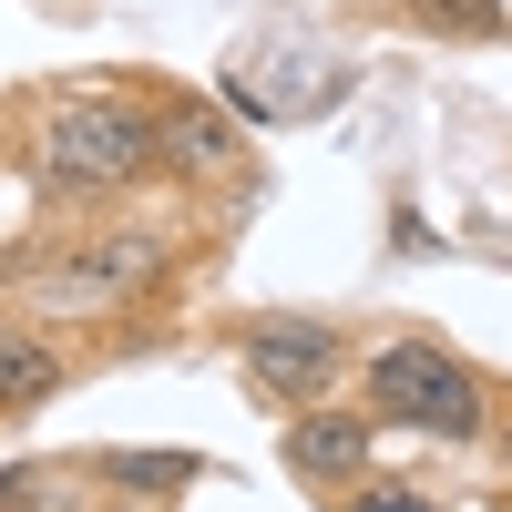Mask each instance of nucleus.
Returning a JSON list of instances; mask_svg holds the SVG:
<instances>
[{
	"mask_svg": "<svg viewBox=\"0 0 512 512\" xmlns=\"http://www.w3.org/2000/svg\"><path fill=\"white\" fill-rule=\"evenodd\" d=\"M31 164L62 195H123L134 175H154V113L123 93H62L31 123Z\"/></svg>",
	"mask_w": 512,
	"mask_h": 512,
	"instance_id": "f257e3e1",
	"label": "nucleus"
},
{
	"mask_svg": "<svg viewBox=\"0 0 512 512\" xmlns=\"http://www.w3.org/2000/svg\"><path fill=\"white\" fill-rule=\"evenodd\" d=\"M226 113L236 123H318V113H338L359 93V72H349V52L338 41H318V31H256V41H236L226 52Z\"/></svg>",
	"mask_w": 512,
	"mask_h": 512,
	"instance_id": "f03ea898",
	"label": "nucleus"
},
{
	"mask_svg": "<svg viewBox=\"0 0 512 512\" xmlns=\"http://www.w3.org/2000/svg\"><path fill=\"white\" fill-rule=\"evenodd\" d=\"M369 410L420 431V441H482V379H472V359H451L441 338H390V349L369 359Z\"/></svg>",
	"mask_w": 512,
	"mask_h": 512,
	"instance_id": "7ed1b4c3",
	"label": "nucleus"
},
{
	"mask_svg": "<svg viewBox=\"0 0 512 512\" xmlns=\"http://www.w3.org/2000/svg\"><path fill=\"white\" fill-rule=\"evenodd\" d=\"M236 359H246V379H256L267 400L308 410V400L328 390V369H338V328H328V318H297V308H277V318H246Z\"/></svg>",
	"mask_w": 512,
	"mask_h": 512,
	"instance_id": "20e7f679",
	"label": "nucleus"
},
{
	"mask_svg": "<svg viewBox=\"0 0 512 512\" xmlns=\"http://www.w3.org/2000/svg\"><path fill=\"white\" fill-rule=\"evenodd\" d=\"M154 267H164V246L144 226H103V236H82V256H62V267L41 277V297H52V308H123Z\"/></svg>",
	"mask_w": 512,
	"mask_h": 512,
	"instance_id": "39448f33",
	"label": "nucleus"
},
{
	"mask_svg": "<svg viewBox=\"0 0 512 512\" xmlns=\"http://www.w3.org/2000/svg\"><path fill=\"white\" fill-rule=\"evenodd\" d=\"M154 154L175 164V175H236V113L226 103H205V93H154Z\"/></svg>",
	"mask_w": 512,
	"mask_h": 512,
	"instance_id": "423d86ee",
	"label": "nucleus"
},
{
	"mask_svg": "<svg viewBox=\"0 0 512 512\" xmlns=\"http://www.w3.org/2000/svg\"><path fill=\"white\" fill-rule=\"evenodd\" d=\"M369 451H379V431H369V420L359 410H297L287 420V472L297 482H369Z\"/></svg>",
	"mask_w": 512,
	"mask_h": 512,
	"instance_id": "0eeeda50",
	"label": "nucleus"
},
{
	"mask_svg": "<svg viewBox=\"0 0 512 512\" xmlns=\"http://www.w3.org/2000/svg\"><path fill=\"white\" fill-rule=\"evenodd\" d=\"M62 390V359H52V338H31V328H0V410H41Z\"/></svg>",
	"mask_w": 512,
	"mask_h": 512,
	"instance_id": "6e6552de",
	"label": "nucleus"
},
{
	"mask_svg": "<svg viewBox=\"0 0 512 512\" xmlns=\"http://www.w3.org/2000/svg\"><path fill=\"white\" fill-rule=\"evenodd\" d=\"M0 512H72V472H52V461L0 472Z\"/></svg>",
	"mask_w": 512,
	"mask_h": 512,
	"instance_id": "1a4fd4ad",
	"label": "nucleus"
},
{
	"mask_svg": "<svg viewBox=\"0 0 512 512\" xmlns=\"http://www.w3.org/2000/svg\"><path fill=\"white\" fill-rule=\"evenodd\" d=\"M103 472H113L123 492H175V482L195 472V451H113Z\"/></svg>",
	"mask_w": 512,
	"mask_h": 512,
	"instance_id": "9d476101",
	"label": "nucleus"
},
{
	"mask_svg": "<svg viewBox=\"0 0 512 512\" xmlns=\"http://www.w3.org/2000/svg\"><path fill=\"white\" fill-rule=\"evenodd\" d=\"M431 31H502V0H410Z\"/></svg>",
	"mask_w": 512,
	"mask_h": 512,
	"instance_id": "9b49d317",
	"label": "nucleus"
},
{
	"mask_svg": "<svg viewBox=\"0 0 512 512\" xmlns=\"http://www.w3.org/2000/svg\"><path fill=\"white\" fill-rule=\"evenodd\" d=\"M338 512H441V502L420 492V482H359V492L338 502Z\"/></svg>",
	"mask_w": 512,
	"mask_h": 512,
	"instance_id": "f8f14e48",
	"label": "nucleus"
},
{
	"mask_svg": "<svg viewBox=\"0 0 512 512\" xmlns=\"http://www.w3.org/2000/svg\"><path fill=\"white\" fill-rule=\"evenodd\" d=\"M492 441H502V472H512V410H502V431H492Z\"/></svg>",
	"mask_w": 512,
	"mask_h": 512,
	"instance_id": "ddd939ff",
	"label": "nucleus"
}]
</instances>
